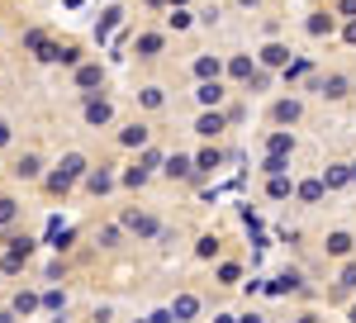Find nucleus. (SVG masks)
Returning a JSON list of instances; mask_svg holds the SVG:
<instances>
[{
    "mask_svg": "<svg viewBox=\"0 0 356 323\" xmlns=\"http://www.w3.org/2000/svg\"><path fill=\"white\" fill-rule=\"evenodd\" d=\"M86 166H90V157H86V152H67L57 166H48V171H43V181H38V186L48 190L53 200H62V195H72V190L81 186Z\"/></svg>",
    "mask_w": 356,
    "mask_h": 323,
    "instance_id": "f257e3e1",
    "label": "nucleus"
},
{
    "mask_svg": "<svg viewBox=\"0 0 356 323\" xmlns=\"http://www.w3.org/2000/svg\"><path fill=\"white\" fill-rule=\"evenodd\" d=\"M81 124L86 129H110L114 124V100L100 95V90H90V95L81 100Z\"/></svg>",
    "mask_w": 356,
    "mask_h": 323,
    "instance_id": "f03ea898",
    "label": "nucleus"
},
{
    "mask_svg": "<svg viewBox=\"0 0 356 323\" xmlns=\"http://www.w3.org/2000/svg\"><path fill=\"white\" fill-rule=\"evenodd\" d=\"M43 171H48V166H43V152H33V148L10 162V181H19V186H38Z\"/></svg>",
    "mask_w": 356,
    "mask_h": 323,
    "instance_id": "7ed1b4c3",
    "label": "nucleus"
},
{
    "mask_svg": "<svg viewBox=\"0 0 356 323\" xmlns=\"http://www.w3.org/2000/svg\"><path fill=\"white\" fill-rule=\"evenodd\" d=\"M119 228H124V233H134V238H143V242L162 233L157 214H147V210H124V214H119Z\"/></svg>",
    "mask_w": 356,
    "mask_h": 323,
    "instance_id": "20e7f679",
    "label": "nucleus"
},
{
    "mask_svg": "<svg viewBox=\"0 0 356 323\" xmlns=\"http://www.w3.org/2000/svg\"><path fill=\"white\" fill-rule=\"evenodd\" d=\"M72 86H76L81 95L105 90V67H100V62H76V67H72Z\"/></svg>",
    "mask_w": 356,
    "mask_h": 323,
    "instance_id": "39448f33",
    "label": "nucleus"
},
{
    "mask_svg": "<svg viewBox=\"0 0 356 323\" xmlns=\"http://www.w3.org/2000/svg\"><path fill=\"white\" fill-rule=\"evenodd\" d=\"M114 186H119V171L114 166H86V176H81L86 195H110Z\"/></svg>",
    "mask_w": 356,
    "mask_h": 323,
    "instance_id": "423d86ee",
    "label": "nucleus"
},
{
    "mask_svg": "<svg viewBox=\"0 0 356 323\" xmlns=\"http://www.w3.org/2000/svg\"><path fill=\"white\" fill-rule=\"evenodd\" d=\"M162 48H166L162 29H143L134 38V62H152V57H162Z\"/></svg>",
    "mask_w": 356,
    "mask_h": 323,
    "instance_id": "0eeeda50",
    "label": "nucleus"
},
{
    "mask_svg": "<svg viewBox=\"0 0 356 323\" xmlns=\"http://www.w3.org/2000/svg\"><path fill=\"white\" fill-rule=\"evenodd\" d=\"M223 100H228V86H223V77H204L200 86H195V105H200V109H219Z\"/></svg>",
    "mask_w": 356,
    "mask_h": 323,
    "instance_id": "6e6552de",
    "label": "nucleus"
},
{
    "mask_svg": "<svg viewBox=\"0 0 356 323\" xmlns=\"http://www.w3.org/2000/svg\"><path fill=\"white\" fill-rule=\"evenodd\" d=\"M114 138H119V148H124V152H138V148H147V143H152V124L134 119V124H124Z\"/></svg>",
    "mask_w": 356,
    "mask_h": 323,
    "instance_id": "1a4fd4ad",
    "label": "nucleus"
},
{
    "mask_svg": "<svg viewBox=\"0 0 356 323\" xmlns=\"http://www.w3.org/2000/svg\"><path fill=\"white\" fill-rule=\"evenodd\" d=\"M352 252H356V233H347V228H332L328 238H323V257H332V262H342Z\"/></svg>",
    "mask_w": 356,
    "mask_h": 323,
    "instance_id": "9d476101",
    "label": "nucleus"
},
{
    "mask_svg": "<svg viewBox=\"0 0 356 323\" xmlns=\"http://www.w3.org/2000/svg\"><path fill=\"white\" fill-rule=\"evenodd\" d=\"M223 129H228V114H223V105H219V109H200V114H195V134H200V138H219Z\"/></svg>",
    "mask_w": 356,
    "mask_h": 323,
    "instance_id": "9b49d317",
    "label": "nucleus"
},
{
    "mask_svg": "<svg viewBox=\"0 0 356 323\" xmlns=\"http://www.w3.org/2000/svg\"><path fill=\"white\" fill-rule=\"evenodd\" d=\"M266 114H271V124H280V129H290V124H300V119H304V105L295 100V95H285V100H275V105L266 109Z\"/></svg>",
    "mask_w": 356,
    "mask_h": 323,
    "instance_id": "f8f14e48",
    "label": "nucleus"
},
{
    "mask_svg": "<svg viewBox=\"0 0 356 323\" xmlns=\"http://www.w3.org/2000/svg\"><path fill=\"white\" fill-rule=\"evenodd\" d=\"M162 176L166 181H195V157H186V152L162 157Z\"/></svg>",
    "mask_w": 356,
    "mask_h": 323,
    "instance_id": "ddd939ff",
    "label": "nucleus"
},
{
    "mask_svg": "<svg viewBox=\"0 0 356 323\" xmlns=\"http://www.w3.org/2000/svg\"><path fill=\"white\" fill-rule=\"evenodd\" d=\"M318 95H323V100H347V95H352V77H342V72L323 77L318 81Z\"/></svg>",
    "mask_w": 356,
    "mask_h": 323,
    "instance_id": "4468645a",
    "label": "nucleus"
},
{
    "mask_svg": "<svg viewBox=\"0 0 356 323\" xmlns=\"http://www.w3.org/2000/svg\"><path fill=\"white\" fill-rule=\"evenodd\" d=\"M38 57H43V62H57V67H76V62H81V48H76V43H53L48 53H38Z\"/></svg>",
    "mask_w": 356,
    "mask_h": 323,
    "instance_id": "2eb2a0df",
    "label": "nucleus"
},
{
    "mask_svg": "<svg viewBox=\"0 0 356 323\" xmlns=\"http://www.w3.org/2000/svg\"><path fill=\"white\" fill-rule=\"evenodd\" d=\"M332 29H337V19H332L328 10H314V15L304 19V33H309V38H328Z\"/></svg>",
    "mask_w": 356,
    "mask_h": 323,
    "instance_id": "dca6fc26",
    "label": "nucleus"
},
{
    "mask_svg": "<svg viewBox=\"0 0 356 323\" xmlns=\"http://www.w3.org/2000/svg\"><path fill=\"white\" fill-rule=\"evenodd\" d=\"M223 166V148H200L195 152V176H209V171H219Z\"/></svg>",
    "mask_w": 356,
    "mask_h": 323,
    "instance_id": "f3484780",
    "label": "nucleus"
},
{
    "mask_svg": "<svg viewBox=\"0 0 356 323\" xmlns=\"http://www.w3.org/2000/svg\"><path fill=\"white\" fill-rule=\"evenodd\" d=\"M19 214H24V205H19L10 190H0V228H15V223H19Z\"/></svg>",
    "mask_w": 356,
    "mask_h": 323,
    "instance_id": "a211bd4d",
    "label": "nucleus"
},
{
    "mask_svg": "<svg viewBox=\"0 0 356 323\" xmlns=\"http://www.w3.org/2000/svg\"><path fill=\"white\" fill-rule=\"evenodd\" d=\"M266 152H280V157H290V152H295V134L275 124V134H266Z\"/></svg>",
    "mask_w": 356,
    "mask_h": 323,
    "instance_id": "6ab92c4d",
    "label": "nucleus"
},
{
    "mask_svg": "<svg viewBox=\"0 0 356 323\" xmlns=\"http://www.w3.org/2000/svg\"><path fill=\"white\" fill-rule=\"evenodd\" d=\"M195 81H204V77H223V57H214V53H200L195 57Z\"/></svg>",
    "mask_w": 356,
    "mask_h": 323,
    "instance_id": "aec40b11",
    "label": "nucleus"
},
{
    "mask_svg": "<svg viewBox=\"0 0 356 323\" xmlns=\"http://www.w3.org/2000/svg\"><path fill=\"white\" fill-rule=\"evenodd\" d=\"M10 314H15V319H29V314H38V290H19V295L10 299Z\"/></svg>",
    "mask_w": 356,
    "mask_h": 323,
    "instance_id": "412c9836",
    "label": "nucleus"
},
{
    "mask_svg": "<svg viewBox=\"0 0 356 323\" xmlns=\"http://www.w3.org/2000/svg\"><path fill=\"white\" fill-rule=\"evenodd\" d=\"M285 62H290V48H285V43H266V48H261V57H257V67H285Z\"/></svg>",
    "mask_w": 356,
    "mask_h": 323,
    "instance_id": "4be33fe9",
    "label": "nucleus"
},
{
    "mask_svg": "<svg viewBox=\"0 0 356 323\" xmlns=\"http://www.w3.org/2000/svg\"><path fill=\"white\" fill-rule=\"evenodd\" d=\"M0 233H5V238H0V247H5V252L33 257V238H29V233H10V228H0Z\"/></svg>",
    "mask_w": 356,
    "mask_h": 323,
    "instance_id": "5701e85b",
    "label": "nucleus"
},
{
    "mask_svg": "<svg viewBox=\"0 0 356 323\" xmlns=\"http://www.w3.org/2000/svg\"><path fill=\"white\" fill-rule=\"evenodd\" d=\"M147 181H152V171H147V166H124V176H119V186H129V190H143L147 186Z\"/></svg>",
    "mask_w": 356,
    "mask_h": 323,
    "instance_id": "b1692460",
    "label": "nucleus"
},
{
    "mask_svg": "<svg viewBox=\"0 0 356 323\" xmlns=\"http://www.w3.org/2000/svg\"><path fill=\"white\" fill-rule=\"evenodd\" d=\"M266 195H271V200H290V195H295V186H290V176H285V171H275V176H266Z\"/></svg>",
    "mask_w": 356,
    "mask_h": 323,
    "instance_id": "393cba45",
    "label": "nucleus"
},
{
    "mask_svg": "<svg viewBox=\"0 0 356 323\" xmlns=\"http://www.w3.org/2000/svg\"><path fill=\"white\" fill-rule=\"evenodd\" d=\"M252 67H257V62H252L247 53H233V57H228V77H233V81H247V77H252Z\"/></svg>",
    "mask_w": 356,
    "mask_h": 323,
    "instance_id": "a878e982",
    "label": "nucleus"
},
{
    "mask_svg": "<svg viewBox=\"0 0 356 323\" xmlns=\"http://www.w3.org/2000/svg\"><path fill=\"white\" fill-rule=\"evenodd\" d=\"M38 309H48V314H57V309H67V290H57V285H48V290L38 295Z\"/></svg>",
    "mask_w": 356,
    "mask_h": 323,
    "instance_id": "bb28decb",
    "label": "nucleus"
},
{
    "mask_svg": "<svg viewBox=\"0 0 356 323\" xmlns=\"http://www.w3.org/2000/svg\"><path fill=\"white\" fill-rule=\"evenodd\" d=\"M138 105H143V109H162L166 105V90H162V86H143V90H138Z\"/></svg>",
    "mask_w": 356,
    "mask_h": 323,
    "instance_id": "cd10ccee",
    "label": "nucleus"
},
{
    "mask_svg": "<svg viewBox=\"0 0 356 323\" xmlns=\"http://www.w3.org/2000/svg\"><path fill=\"white\" fill-rule=\"evenodd\" d=\"M295 195H300L304 205H318V200H323V176H314V181H300V190H295Z\"/></svg>",
    "mask_w": 356,
    "mask_h": 323,
    "instance_id": "c85d7f7f",
    "label": "nucleus"
},
{
    "mask_svg": "<svg viewBox=\"0 0 356 323\" xmlns=\"http://www.w3.org/2000/svg\"><path fill=\"white\" fill-rule=\"evenodd\" d=\"M166 29H171V33H186V29H191V10H186V5H171V15H166Z\"/></svg>",
    "mask_w": 356,
    "mask_h": 323,
    "instance_id": "c756f323",
    "label": "nucleus"
},
{
    "mask_svg": "<svg viewBox=\"0 0 356 323\" xmlns=\"http://www.w3.org/2000/svg\"><path fill=\"white\" fill-rule=\"evenodd\" d=\"M347 181H352V171H347V166H328V171H323V190H342Z\"/></svg>",
    "mask_w": 356,
    "mask_h": 323,
    "instance_id": "7c9ffc66",
    "label": "nucleus"
},
{
    "mask_svg": "<svg viewBox=\"0 0 356 323\" xmlns=\"http://www.w3.org/2000/svg\"><path fill=\"white\" fill-rule=\"evenodd\" d=\"M195 257H200V262H214V257H219V238H214V233H204V238L195 242Z\"/></svg>",
    "mask_w": 356,
    "mask_h": 323,
    "instance_id": "2f4dec72",
    "label": "nucleus"
},
{
    "mask_svg": "<svg viewBox=\"0 0 356 323\" xmlns=\"http://www.w3.org/2000/svg\"><path fill=\"white\" fill-rule=\"evenodd\" d=\"M171 314H176V319H195V314H200V299H195V295H181L176 304H171Z\"/></svg>",
    "mask_w": 356,
    "mask_h": 323,
    "instance_id": "473e14b6",
    "label": "nucleus"
},
{
    "mask_svg": "<svg viewBox=\"0 0 356 323\" xmlns=\"http://www.w3.org/2000/svg\"><path fill=\"white\" fill-rule=\"evenodd\" d=\"M337 290H356V252L342 257V281H337Z\"/></svg>",
    "mask_w": 356,
    "mask_h": 323,
    "instance_id": "72a5a7b5",
    "label": "nucleus"
},
{
    "mask_svg": "<svg viewBox=\"0 0 356 323\" xmlns=\"http://www.w3.org/2000/svg\"><path fill=\"white\" fill-rule=\"evenodd\" d=\"M214 276H219V285H238V281H243V267H238V262H223Z\"/></svg>",
    "mask_w": 356,
    "mask_h": 323,
    "instance_id": "f704fd0d",
    "label": "nucleus"
},
{
    "mask_svg": "<svg viewBox=\"0 0 356 323\" xmlns=\"http://www.w3.org/2000/svg\"><path fill=\"white\" fill-rule=\"evenodd\" d=\"M119 238H124V228H119V223H105V228L95 233V242H100V247H119Z\"/></svg>",
    "mask_w": 356,
    "mask_h": 323,
    "instance_id": "c9c22d12",
    "label": "nucleus"
},
{
    "mask_svg": "<svg viewBox=\"0 0 356 323\" xmlns=\"http://www.w3.org/2000/svg\"><path fill=\"white\" fill-rule=\"evenodd\" d=\"M24 262H29V257H19V252H5V257H0V271H5V276H19Z\"/></svg>",
    "mask_w": 356,
    "mask_h": 323,
    "instance_id": "e433bc0d",
    "label": "nucleus"
},
{
    "mask_svg": "<svg viewBox=\"0 0 356 323\" xmlns=\"http://www.w3.org/2000/svg\"><path fill=\"white\" fill-rule=\"evenodd\" d=\"M275 290H304V276L300 271H280V285Z\"/></svg>",
    "mask_w": 356,
    "mask_h": 323,
    "instance_id": "4c0bfd02",
    "label": "nucleus"
},
{
    "mask_svg": "<svg viewBox=\"0 0 356 323\" xmlns=\"http://www.w3.org/2000/svg\"><path fill=\"white\" fill-rule=\"evenodd\" d=\"M119 15H124V10H105V19H100V29H95V33H100V38H105V33H110V29L119 24Z\"/></svg>",
    "mask_w": 356,
    "mask_h": 323,
    "instance_id": "58836bf2",
    "label": "nucleus"
},
{
    "mask_svg": "<svg viewBox=\"0 0 356 323\" xmlns=\"http://www.w3.org/2000/svg\"><path fill=\"white\" fill-rule=\"evenodd\" d=\"M10 143H15V124H10V119H0V152H5Z\"/></svg>",
    "mask_w": 356,
    "mask_h": 323,
    "instance_id": "ea45409f",
    "label": "nucleus"
},
{
    "mask_svg": "<svg viewBox=\"0 0 356 323\" xmlns=\"http://www.w3.org/2000/svg\"><path fill=\"white\" fill-rule=\"evenodd\" d=\"M332 15H342V19H356V0H337V5H332Z\"/></svg>",
    "mask_w": 356,
    "mask_h": 323,
    "instance_id": "a19ab883",
    "label": "nucleus"
},
{
    "mask_svg": "<svg viewBox=\"0 0 356 323\" xmlns=\"http://www.w3.org/2000/svg\"><path fill=\"white\" fill-rule=\"evenodd\" d=\"M347 43H356V19H347V33H342Z\"/></svg>",
    "mask_w": 356,
    "mask_h": 323,
    "instance_id": "79ce46f5",
    "label": "nucleus"
},
{
    "mask_svg": "<svg viewBox=\"0 0 356 323\" xmlns=\"http://www.w3.org/2000/svg\"><path fill=\"white\" fill-rule=\"evenodd\" d=\"M238 5H243V10H257V5H261V0H238Z\"/></svg>",
    "mask_w": 356,
    "mask_h": 323,
    "instance_id": "37998d69",
    "label": "nucleus"
},
{
    "mask_svg": "<svg viewBox=\"0 0 356 323\" xmlns=\"http://www.w3.org/2000/svg\"><path fill=\"white\" fill-rule=\"evenodd\" d=\"M347 171H352V181H356V162H352V166H347Z\"/></svg>",
    "mask_w": 356,
    "mask_h": 323,
    "instance_id": "c03bdc74",
    "label": "nucleus"
},
{
    "mask_svg": "<svg viewBox=\"0 0 356 323\" xmlns=\"http://www.w3.org/2000/svg\"><path fill=\"white\" fill-rule=\"evenodd\" d=\"M352 319H356V304H352Z\"/></svg>",
    "mask_w": 356,
    "mask_h": 323,
    "instance_id": "a18cd8bd",
    "label": "nucleus"
}]
</instances>
